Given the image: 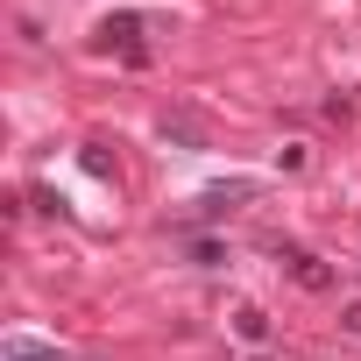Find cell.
I'll return each instance as SVG.
<instances>
[{"mask_svg": "<svg viewBox=\"0 0 361 361\" xmlns=\"http://www.w3.org/2000/svg\"><path fill=\"white\" fill-rule=\"evenodd\" d=\"M99 43H106V50H128V64H149V50H142V15H106V22H99Z\"/></svg>", "mask_w": 361, "mask_h": 361, "instance_id": "6da1fadb", "label": "cell"}, {"mask_svg": "<svg viewBox=\"0 0 361 361\" xmlns=\"http://www.w3.org/2000/svg\"><path fill=\"white\" fill-rule=\"evenodd\" d=\"M255 192H262L255 177H234V185H213V192L199 199V213H192V220H220V213H234V206H241V199H255Z\"/></svg>", "mask_w": 361, "mask_h": 361, "instance_id": "7a4b0ae2", "label": "cell"}, {"mask_svg": "<svg viewBox=\"0 0 361 361\" xmlns=\"http://www.w3.org/2000/svg\"><path fill=\"white\" fill-rule=\"evenodd\" d=\"M276 262H283V269H290L305 290H333V269H326L319 255H305V248H283V241H276Z\"/></svg>", "mask_w": 361, "mask_h": 361, "instance_id": "3957f363", "label": "cell"}, {"mask_svg": "<svg viewBox=\"0 0 361 361\" xmlns=\"http://www.w3.org/2000/svg\"><path fill=\"white\" fill-rule=\"evenodd\" d=\"M163 142H177V149H206V128L177 106V114H163Z\"/></svg>", "mask_w": 361, "mask_h": 361, "instance_id": "277c9868", "label": "cell"}, {"mask_svg": "<svg viewBox=\"0 0 361 361\" xmlns=\"http://www.w3.org/2000/svg\"><path fill=\"white\" fill-rule=\"evenodd\" d=\"M0 361H71V354H64V347H43V340H22V333H15L8 347H0Z\"/></svg>", "mask_w": 361, "mask_h": 361, "instance_id": "5b68a950", "label": "cell"}, {"mask_svg": "<svg viewBox=\"0 0 361 361\" xmlns=\"http://www.w3.org/2000/svg\"><path fill=\"white\" fill-rule=\"evenodd\" d=\"M234 333H241L248 347H262V340H269V312H255V305H248V312H234Z\"/></svg>", "mask_w": 361, "mask_h": 361, "instance_id": "8992f818", "label": "cell"}, {"mask_svg": "<svg viewBox=\"0 0 361 361\" xmlns=\"http://www.w3.org/2000/svg\"><path fill=\"white\" fill-rule=\"evenodd\" d=\"M185 248H192V262H206V269H213V262H227V248H220V241H185Z\"/></svg>", "mask_w": 361, "mask_h": 361, "instance_id": "52a82bcc", "label": "cell"}, {"mask_svg": "<svg viewBox=\"0 0 361 361\" xmlns=\"http://www.w3.org/2000/svg\"><path fill=\"white\" fill-rule=\"evenodd\" d=\"M340 326H347V333H354V340H361V298H354V305H347V312H340Z\"/></svg>", "mask_w": 361, "mask_h": 361, "instance_id": "ba28073f", "label": "cell"}, {"mask_svg": "<svg viewBox=\"0 0 361 361\" xmlns=\"http://www.w3.org/2000/svg\"><path fill=\"white\" fill-rule=\"evenodd\" d=\"M255 361H269V354H255Z\"/></svg>", "mask_w": 361, "mask_h": 361, "instance_id": "9c48e42d", "label": "cell"}]
</instances>
